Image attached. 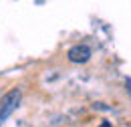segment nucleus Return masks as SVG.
<instances>
[{
	"label": "nucleus",
	"instance_id": "obj_1",
	"mask_svg": "<svg viewBox=\"0 0 131 127\" xmlns=\"http://www.w3.org/2000/svg\"><path fill=\"white\" fill-rule=\"evenodd\" d=\"M18 103H20V89H12L10 93H6L0 99V123L12 115V111L18 107Z\"/></svg>",
	"mask_w": 131,
	"mask_h": 127
},
{
	"label": "nucleus",
	"instance_id": "obj_2",
	"mask_svg": "<svg viewBox=\"0 0 131 127\" xmlns=\"http://www.w3.org/2000/svg\"><path fill=\"white\" fill-rule=\"evenodd\" d=\"M67 57H69V61L71 63H87L89 59H91V48L87 47V45H77V47H71L69 48V52H67Z\"/></svg>",
	"mask_w": 131,
	"mask_h": 127
},
{
	"label": "nucleus",
	"instance_id": "obj_3",
	"mask_svg": "<svg viewBox=\"0 0 131 127\" xmlns=\"http://www.w3.org/2000/svg\"><path fill=\"white\" fill-rule=\"evenodd\" d=\"M99 127H111V123H109V121H103V123H101Z\"/></svg>",
	"mask_w": 131,
	"mask_h": 127
}]
</instances>
